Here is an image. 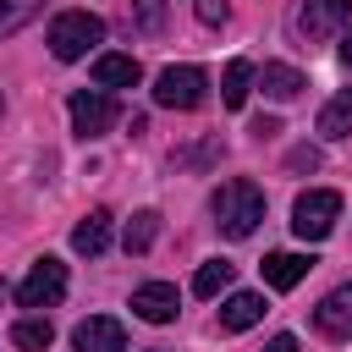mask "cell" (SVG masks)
Returning <instances> with one entry per match:
<instances>
[{"label":"cell","mask_w":352,"mask_h":352,"mask_svg":"<svg viewBox=\"0 0 352 352\" xmlns=\"http://www.w3.org/2000/svg\"><path fill=\"white\" fill-rule=\"evenodd\" d=\"M209 209H214V226H220L226 236H253L258 220H264V192L236 176V182H220V187H214Z\"/></svg>","instance_id":"1"},{"label":"cell","mask_w":352,"mask_h":352,"mask_svg":"<svg viewBox=\"0 0 352 352\" xmlns=\"http://www.w3.org/2000/svg\"><path fill=\"white\" fill-rule=\"evenodd\" d=\"M99 38H104V22L94 11H60L50 22V55L55 60H82Z\"/></svg>","instance_id":"2"},{"label":"cell","mask_w":352,"mask_h":352,"mask_svg":"<svg viewBox=\"0 0 352 352\" xmlns=\"http://www.w3.org/2000/svg\"><path fill=\"white\" fill-rule=\"evenodd\" d=\"M336 220H341V192H330V187H314L292 204V231L302 242H324L336 231Z\"/></svg>","instance_id":"3"},{"label":"cell","mask_w":352,"mask_h":352,"mask_svg":"<svg viewBox=\"0 0 352 352\" xmlns=\"http://www.w3.org/2000/svg\"><path fill=\"white\" fill-rule=\"evenodd\" d=\"M204 88H209V77L198 66H165L154 77V104H165V110H198Z\"/></svg>","instance_id":"4"},{"label":"cell","mask_w":352,"mask_h":352,"mask_svg":"<svg viewBox=\"0 0 352 352\" xmlns=\"http://www.w3.org/2000/svg\"><path fill=\"white\" fill-rule=\"evenodd\" d=\"M346 22H352V0H302L297 16H292L297 38H330V33H341Z\"/></svg>","instance_id":"5"},{"label":"cell","mask_w":352,"mask_h":352,"mask_svg":"<svg viewBox=\"0 0 352 352\" xmlns=\"http://www.w3.org/2000/svg\"><path fill=\"white\" fill-rule=\"evenodd\" d=\"M66 297V264L60 258H38L33 270H28V280L16 286V302L22 308H50V302H60Z\"/></svg>","instance_id":"6"},{"label":"cell","mask_w":352,"mask_h":352,"mask_svg":"<svg viewBox=\"0 0 352 352\" xmlns=\"http://www.w3.org/2000/svg\"><path fill=\"white\" fill-rule=\"evenodd\" d=\"M72 126H77V138L110 132V126H116V99H110L104 88H77V94H72Z\"/></svg>","instance_id":"7"},{"label":"cell","mask_w":352,"mask_h":352,"mask_svg":"<svg viewBox=\"0 0 352 352\" xmlns=\"http://www.w3.org/2000/svg\"><path fill=\"white\" fill-rule=\"evenodd\" d=\"M176 308H182V292H176L170 280H148V286H138V292H132V314H138V319H148V324H170V319H176Z\"/></svg>","instance_id":"8"},{"label":"cell","mask_w":352,"mask_h":352,"mask_svg":"<svg viewBox=\"0 0 352 352\" xmlns=\"http://www.w3.org/2000/svg\"><path fill=\"white\" fill-rule=\"evenodd\" d=\"M72 341H77V352H126V330H121V319H110V314L82 319V324L72 330Z\"/></svg>","instance_id":"9"},{"label":"cell","mask_w":352,"mask_h":352,"mask_svg":"<svg viewBox=\"0 0 352 352\" xmlns=\"http://www.w3.org/2000/svg\"><path fill=\"white\" fill-rule=\"evenodd\" d=\"M314 324L324 336H336V341H352V280L336 286V292H324V302L314 308Z\"/></svg>","instance_id":"10"},{"label":"cell","mask_w":352,"mask_h":352,"mask_svg":"<svg viewBox=\"0 0 352 352\" xmlns=\"http://www.w3.org/2000/svg\"><path fill=\"white\" fill-rule=\"evenodd\" d=\"M258 319H264V297H258V292H231V297L220 302V330H231V336H236V330H253Z\"/></svg>","instance_id":"11"},{"label":"cell","mask_w":352,"mask_h":352,"mask_svg":"<svg viewBox=\"0 0 352 352\" xmlns=\"http://www.w3.org/2000/svg\"><path fill=\"white\" fill-rule=\"evenodd\" d=\"M94 82L99 88H138L143 82V66L132 55H94Z\"/></svg>","instance_id":"12"},{"label":"cell","mask_w":352,"mask_h":352,"mask_svg":"<svg viewBox=\"0 0 352 352\" xmlns=\"http://www.w3.org/2000/svg\"><path fill=\"white\" fill-rule=\"evenodd\" d=\"M72 248L88 253V258H99V253L110 248V214H104V209H88V214L72 226Z\"/></svg>","instance_id":"13"},{"label":"cell","mask_w":352,"mask_h":352,"mask_svg":"<svg viewBox=\"0 0 352 352\" xmlns=\"http://www.w3.org/2000/svg\"><path fill=\"white\" fill-rule=\"evenodd\" d=\"M308 270H314V258H308V253H270V258H264V286L292 292Z\"/></svg>","instance_id":"14"},{"label":"cell","mask_w":352,"mask_h":352,"mask_svg":"<svg viewBox=\"0 0 352 352\" xmlns=\"http://www.w3.org/2000/svg\"><path fill=\"white\" fill-rule=\"evenodd\" d=\"M258 88H264L270 99H297V94L308 88V77H302L297 66H280V60H270V66L258 72Z\"/></svg>","instance_id":"15"},{"label":"cell","mask_w":352,"mask_h":352,"mask_svg":"<svg viewBox=\"0 0 352 352\" xmlns=\"http://www.w3.org/2000/svg\"><path fill=\"white\" fill-rule=\"evenodd\" d=\"M231 275H236V264H231V258H209V264H198L192 292H198V297H220V292L231 286Z\"/></svg>","instance_id":"16"},{"label":"cell","mask_w":352,"mask_h":352,"mask_svg":"<svg viewBox=\"0 0 352 352\" xmlns=\"http://www.w3.org/2000/svg\"><path fill=\"white\" fill-rule=\"evenodd\" d=\"M319 132H324V138H346V132H352V88H341V94L319 110Z\"/></svg>","instance_id":"17"},{"label":"cell","mask_w":352,"mask_h":352,"mask_svg":"<svg viewBox=\"0 0 352 352\" xmlns=\"http://www.w3.org/2000/svg\"><path fill=\"white\" fill-rule=\"evenodd\" d=\"M253 77H258V72H253V60H231V66H226V88H220V99H226L231 110H242V104H248Z\"/></svg>","instance_id":"18"},{"label":"cell","mask_w":352,"mask_h":352,"mask_svg":"<svg viewBox=\"0 0 352 352\" xmlns=\"http://www.w3.org/2000/svg\"><path fill=\"white\" fill-rule=\"evenodd\" d=\"M160 236V214L154 209H138L132 220H126V231H121V242H126V253H148V242Z\"/></svg>","instance_id":"19"},{"label":"cell","mask_w":352,"mask_h":352,"mask_svg":"<svg viewBox=\"0 0 352 352\" xmlns=\"http://www.w3.org/2000/svg\"><path fill=\"white\" fill-rule=\"evenodd\" d=\"M11 341H16L22 352H44V346L55 341V330H50V319H16V324H11Z\"/></svg>","instance_id":"20"},{"label":"cell","mask_w":352,"mask_h":352,"mask_svg":"<svg viewBox=\"0 0 352 352\" xmlns=\"http://www.w3.org/2000/svg\"><path fill=\"white\" fill-rule=\"evenodd\" d=\"M44 11V0H0V38H11L16 28H28Z\"/></svg>","instance_id":"21"},{"label":"cell","mask_w":352,"mask_h":352,"mask_svg":"<svg viewBox=\"0 0 352 352\" xmlns=\"http://www.w3.org/2000/svg\"><path fill=\"white\" fill-rule=\"evenodd\" d=\"M132 22L143 33H160L165 28V0H132Z\"/></svg>","instance_id":"22"},{"label":"cell","mask_w":352,"mask_h":352,"mask_svg":"<svg viewBox=\"0 0 352 352\" xmlns=\"http://www.w3.org/2000/svg\"><path fill=\"white\" fill-rule=\"evenodd\" d=\"M192 11H198V22H209V28H214V22H226V16H231V6H226V0H198V6H192Z\"/></svg>","instance_id":"23"},{"label":"cell","mask_w":352,"mask_h":352,"mask_svg":"<svg viewBox=\"0 0 352 352\" xmlns=\"http://www.w3.org/2000/svg\"><path fill=\"white\" fill-rule=\"evenodd\" d=\"M286 165H292V170H319V148H308V143H302V148H292V154H286Z\"/></svg>","instance_id":"24"},{"label":"cell","mask_w":352,"mask_h":352,"mask_svg":"<svg viewBox=\"0 0 352 352\" xmlns=\"http://www.w3.org/2000/svg\"><path fill=\"white\" fill-rule=\"evenodd\" d=\"M253 132H258V138H270V132H280V121H275V116H258V121H253Z\"/></svg>","instance_id":"25"},{"label":"cell","mask_w":352,"mask_h":352,"mask_svg":"<svg viewBox=\"0 0 352 352\" xmlns=\"http://www.w3.org/2000/svg\"><path fill=\"white\" fill-rule=\"evenodd\" d=\"M264 352H297V336H275V341H270Z\"/></svg>","instance_id":"26"},{"label":"cell","mask_w":352,"mask_h":352,"mask_svg":"<svg viewBox=\"0 0 352 352\" xmlns=\"http://www.w3.org/2000/svg\"><path fill=\"white\" fill-rule=\"evenodd\" d=\"M341 60H346V66H352V33H346V44H341Z\"/></svg>","instance_id":"27"},{"label":"cell","mask_w":352,"mask_h":352,"mask_svg":"<svg viewBox=\"0 0 352 352\" xmlns=\"http://www.w3.org/2000/svg\"><path fill=\"white\" fill-rule=\"evenodd\" d=\"M148 352H165V346H148Z\"/></svg>","instance_id":"28"},{"label":"cell","mask_w":352,"mask_h":352,"mask_svg":"<svg viewBox=\"0 0 352 352\" xmlns=\"http://www.w3.org/2000/svg\"><path fill=\"white\" fill-rule=\"evenodd\" d=\"M0 110H6V94H0Z\"/></svg>","instance_id":"29"}]
</instances>
